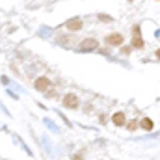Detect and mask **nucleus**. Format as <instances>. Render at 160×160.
Masks as SVG:
<instances>
[{"label": "nucleus", "mask_w": 160, "mask_h": 160, "mask_svg": "<svg viewBox=\"0 0 160 160\" xmlns=\"http://www.w3.org/2000/svg\"><path fill=\"white\" fill-rule=\"evenodd\" d=\"M50 88V80L47 78V77H41V78L36 80V89H39V91H47Z\"/></svg>", "instance_id": "nucleus-2"}, {"label": "nucleus", "mask_w": 160, "mask_h": 160, "mask_svg": "<svg viewBox=\"0 0 160 160\" xmlns=\"http://www.w3.org/2000/svg\"><path fill=\"white\" fill-rule=\"evenodd\" d=\"M97 48V41L95 39H84L82 41V45H80V50H95Z\"/></svg>", "instance_id": "nucleus-5"}, {"label": "nucleus", "mask_w": 160, "mask_h": 160, "mask_svg": "<svg viewBox=\"0 0 160 160\" xmlns=\"http://www.w3.org/2000/svg\"><path fill=\"white\" fill-rule=\"evenodd\" d=\"M134 38H132V45L136 47V48H142L143 47V39H142V36H140V28L138 26H134Z\"/></svg>", "instance_id": "nucleus-4"}, {"label": "nucleus", "mask_w": 160, "mask_h": 160, "mask_svg": "<svg viewBox=\"0 0 160 160\" xmlns=\"http://www.w3.org/2000/svg\"><path fill=\"white\" fill-rule=\"evenodd\" d=\"M140 125H142V127H143L145 130H153V127H155V123H153V121L149 119V118H145V119H142V123H140Z\"/></svg>", "instance_id": "nucleus-8"}, {"label": "nucleus", "mask_w": 160, "mask_h": 160, "mask_svg": "<svg viewBox=\"0 0 160 160\" xmlns=\"http://www.w3.org/2000/svg\"><path fill=\"white\" fill-rule=\"evenodd\" d=\"M136 127H138L136 121H130V123H128V130H136Z\"/></svg>", "instance_id": "nucleus-9"}, {"label": "nucleus", "mask_w": 160, "mask_h": 160, "mask_svg": "<svg viewBox=\"0 0 160 160\" xmlns=\"http://www.w3.org/2000/svg\"><path fill=\"white\" fill-rule=\"evenodd\" d=\"M157 58H158V60H160V48H158V50H157Z\"/></svg>", "instance_id": "nucleus-10"}, {"label": "nucleus", "mask_w": 160, "mask_h": 160, "mask_svg": "<svg viewBox=\"0 0 160 160\" xmlns=\"http://www.w3.org/2000/svg\"><path fill=\"white\" fill-rule=\"evenodd\" d=\"M112 121H114V125H118V127L125 125V114H123V112H118V114H114Z\"/></svg>", "instance_id": "nucleus-7"}, {"label": "nucleus", "mask_w": 160, "mask_h": 160, "mask_svg": "<svg viewBox=\"0 0 160 160\" xmlns=\"http://www.w3.org/2000/svg\"><path fill=\"white\" fill-rule=\"evenodd\" d=\"M67 28L73 30V32H75V30H80V28H82V21H80V19H71V21H67Z\"/></svg>", "instance_id": "nucleus-6"}, {"label": "nucleus", "mask_w": 160, "mask_h": 160, "mask_svg": "<svg viewBox=\"0 0 160 160\" xmlns=\"http://www.w3.org/2000/svg\"><path fill=\"white\" fill-rule=\"evenodd\" d=\"M123 36L121 34H110L108 38H106V43L108 45H114V47H118V45H123Z\"/></svg>", "instance_id": "nucleus-3"}, {"label": "nucleus", "mask_w": 160, "mask_h": 160, "mask_svg": "<svg viewBox=\"0 0 160 160\" xmlns=\"http://www.w3.org/2000/svg\"><path fill=\"white\" fill-rule=\"evenodd\" d=\"M63 106H67V108H78V97L73 95V93L65 95L63 97Z\"/></svg>", "instance_id": "nucleus-1"}]
</instances>
